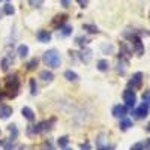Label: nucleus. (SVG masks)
<instances>
[{"mask_svg":"<svg viewBox=\"0 0 150 150\" xmlns=\"http://www.w3.org/2000/svg\"><path fill=\"white\" fill-rule=\"evenodd\" d=\"M42 59H44V63L47 66H50V68H59L60 62H62L60 60V54H59L57 50H50V51H47Z\"/></svg>","mask_w":150,"mask_h":150,"instance_id":"f257e3e1","label":"nucleus"},{"mask_svg":"<svg viewBox=\"0 0 150 150\" xmlns=\"http://www.w3.org/2000/svg\"><path fill=\"white\" fill-rule=\"evenodd\" d=\"M123 101L126 102V107H128V108H132V107L135 105V102H137V96H135V93H134L132 90H125V93H123Z\"/></svg>","mask_w":150,"mask_h":150,"instance_id":"f03ea898","label":"nucleus"},{"mask_svg":"<svg viewBox=\"0 0 150 150\" xmlns=\"http://www.w3.org/2000/svg\"><path fill=\"white\" fill-rule=\"evenodd\" d=\"M134 114H135L137 119H144V117H147V114H149V104H146V102L141 104L138 108L135 110Z\"/></svg>","mask_w":150,"mask_h":150,"instance_id":"7ed1b4c3","label":"nucleus"},{"mask_svg":"<svg viewBox=\"0 0 150 150\" xmlns=\"http://www.w3.org/2000/svg\"><path fill=\"white\" fill-rule=\"evenodd\" d=\"M132 44H134V48H135V51L138 56H141L144 53V47H143V42L138 36H132Z\"/></svg>","mask_w":150,"mask_h":150,"instance_id":"20e7f679","label":"nucleus"},{"mask_svg":"<svg viewBox=\"0 0 150 150\" xmlns=\"http://www.w3.org/2000/svg\"><path fill=\"white\" fill-rule=\"evenodd\" d=\"M126 107L125 105H116L114 108H112V116L114 117H119V119H123L125 116H126Z\"/></svg>","mask_w":150,"mask_h":150,"instance_id":"39448f33","label":"nucleus"},{"mask_svg":"<svg viewBox=\"0 0 150 150\" xmlns=\"http://www.w3.org/2000/svg\"><path fill=\"white\" fill-rule=\"evenodd\" d=\"M141 81H143V74L141 72H137V74H134L132 75V80L129 81V86L132 87H140L141 86Z\"/></svg>","mask_w":150,"mask_h":150,"instance_id":"423d86ee","label":"nucleus"},{"mask_svg":"<svg viewBox=\"0 0 150 150\" xmlns=\"http://www.w3.org/2000/svg\"><path fill=\"white\" fill-rule=\"evenodd\" d=\"M36 38H38V41L42 42V44L51 41V35H50V32H47V30H39L38 35H36Z\"/></svg>","mask_w":150,"mask_h":150,"instance_id":"0eeeda50","label":"nucleus"},{"mask_svg":"<svg viewBox=\"0 0 150 150\" xmlns=\"http://www.w3.org/2000/svg\"><path fill=\"white\" fill-rule=\"evenodd\" d=\"M6 87H8L9 90L14 89V90L17 92V89H18V78L15 77V75H12V77H8V80H6Z\"/></svg>","mask_w":150,"mask_h":150,"instance_id":"6e6552de","label":"nucleus"},{"mask_svg":"<svg viewBox=\"0 0 150 150\" xmlns=\"http://www.w3.org/2000/svg\"><path fill=\"white\" fill-rule=\"evenodd\" d=\"M12 114V108L9 105H0V119H8Z\"/></svg>","mask_w":150,"mask_h":150,"instance_id":"1a4fd4ad","label":"nucleus"},{"mask_svg":"<svg viewBox=\"0 0 150 150\" xmlns=\"http://www.w3.org/2000/svg\"><path fill=\"white\" fill-rule=\"evenodd\" d=\"M21 112H23V116L26 117L27 120H30V122L35 119V112H33L32 108H29V107H24V108L21 110Z\"/></svg>","mask_w":150,"mask_h":150,"instance_id":"9d476101","label":"nucleus"},{"mask_svg":"<svg viewBox=\"0 0 150 150\" xmlns=\"http://www.w3.org/2000/svg\"><path fill=\"white\" fill-rule=\"evenodd\" d=\"M41 78L44 80V81H53V78H54V75H53V72H50V71H42L41 72Z\"/></svg>","mask_w":150,"mask_h":150,"instance_id":"9b49d317","label":"nucleus"},{"mask_svg":"<svg viewBox=\"0 0 150 150\" xmlns=\"http://www.w3.org/2000/svg\"><path fill=\"white\" fill-rule=\"evenodd\" d=\"M27 54H29V47L27 45H20L18 47V56L20 57H27Z\"/></svg>","mask_w":150,"mask_h":150,"instance_id":"f8f14e48","label":"nucleus"},{"mask_svg":"<svg viewBox=\"0 0 150 150\" xmlns=\"http://www.w3.org/2000/svg\"><path fill=\"white\" fill-rule=\"evenodd\" d=\"M65 21H66V15H57V17H56V20L53 21V24H54L56 27H60Z\"/></svg>","mask_w":150,"mask_h":150,"instance_id":"ddd939ff","label":"nucleus"},{"mask_svg":"<svg viewBox=\"0 0 150 150\" xmlns=\"http://www.w3.org/2000/svg\"><path fill=\"white\" fill-rule=\"evenodd\" d=\"M65 78L69 80V81H77L78 80V75L75 74V72H72V71H66L65 72Z\"/></svg>","mask_w":150,"mask_h":150,"instance_id":"4468645a","label":"nucleus"},{"mask_svg":"<svg viewBox=\"0 0 150 150\" xmlns=\"http://www.w3.org/2000/svg\"><path fill=\"white\" fill-rule=\"evenodd\" d=\"M81 59H83V62L89 63L90 59H92V51H90V50H86V51H83V53H81Z\"/></svg>","mask_w":150,"mask_h":150,"instance_id":"2eb2a0df","label":"nucleus"},{"mask_svg":"<svg viewBox=\"0 0 150 150\" xmlns=\"http://www.w3.org/2000/svg\"><path fill=\"white\" fill-rule=\"evenodd\" d=\"M98 69L99 71H102V72H105V71H108V62L107 60H99L98 62Z\"/></svg>","mask_w":150,"mask_h":150,"instance_id":"dca6fc26","label":"nucleus"},{"mask_svg":"<svg viewBox=\"0 0 150 150\" xmlns=\"http://www.w3.org/2000/svg\"><path fill=\"white\" fill-rule=\"evenodd\" d=\"M131 126H132V122H131L129 119H125V117H123V120L120 122V128L125 131V129H128V128H131Z\"/></svg>","mask_w":150,"mask_h":150,"instance_id":"f3484780","label":"nucleus"},{"mask_svg":"<svg viewBox=\"0 0 150 150\" xmlns=\"http://www.w3.org/2000/svg\"><path fill=\"white\" fill-rule=\"evenodd\" d=\"M83 29H84V30H87L89 33H98V27H96V26H93V24H84Z\"/></svg>","mask_w":150,"mask_h":150,"instance_id":"a211bd4d","label":"nucleus"},{"mask_svg":"<svg viewBox=\"0 0 150 150\" xmlns=\"http://www.w3.org/2000/svg\"><path fill=\"white\" fill-rule=\"evenodd\" d=\"M3 11H5V14H6V15H12V14L15 12L14 6H12L11 3H6V5H5V8H3Z\"/></svg>","mask_w":150,"mask_h":150,"instance_id":"6ab92c4d","label":"nucleus"},{"mask_svg":"<svg viewBox=\"0 0 150 150\" xmlns=\"http://www.w3.org/2000/svg\"><path fill=\"white\" fill-rule=\"evenodd\" d=\"M27 2H29V5L33 6V8H41L42 3H44V0H27Z\"/></svg>","mask_w":150,"mask_h":150,"instance_id":"aec40b11","label":"nucleus"},{"mask_svg":"<svg viewBox=\"0 0 150 150\" xmlns=\"http://www.w3.org/2000/svg\"><path fill=\"white\" fill-rule=\"evenodd\" d=\"M36 66H38V59H36V57H35V59H32V60L29 62V63H27V69H30V71H32V69H35Z\"/></svg>","mask_w":150,"mask_h":150,"instance_id":"412c9836","label":"nucleus"},{"mask_svg":"<svg viewBox=\"0 0 150 150\" xmlns=\"http://www.w3.org/2000/svg\"><path fill=\"white\" fill-rule=\"evenodd\" d=\"M68 137H62V138H59V146L60 147H66L68 146Z\"/></svg>","mask_w":150,"mask_h":150,"instance_id":"4be33fe9","label":"nucleus"},{"mask_svg":"<svg viewBox=\"0 0 150 150\" xmlns=\"http://www.w3.org/2000/svg\"><path fill=\"white\" fill-rule=\"evenodd\" d=\"M143 101H144L146 104H149V105H150V90H147V92H144V93H143Z\"/></svg>","mask_w":150,"mask_h":150,"instance_id":"5701e85b","label":"nucleus"},{"mask_svg":"<svg viewBox=\"0 0 150 150\" xmlns=\"http://www.w3.org/2000/svg\"><path fill=\"white\" fill-rule=\"evenodd\" d=\"M24 149V146L23 144H15V146H6V150H23Z\"/></svg>","mask_w":150,"mask_h":150,"instance_id":"b1692460","label":"nucleus"},{"mask_svg":"<svg viewBox=\"0 0 150 150\" xmlns=\"http://www.w3.org/2000/svg\"><path fill=\"white\" fill-rule=\"evenodd\" d=\"M9 63H11V60H9V59H3V60H2V69H3V71H8Z\"/></svg>","mask_w":150,"mask_h":150,"instance_id":"393cba45","label":"nucleus"},{"mask_svg":"<svg viewBox=\"0 0 150 150\" xmlns=\"http://www.w3.org/2000/svg\"><path fill=\"white\" fill-rule=\"evenodd\" d=\"M71 32H72V27H69V26H65V27H62V35L68 36V35H71Z\"/></svg>","mask_w":150,"mask_h":150,"instance_id":"a878e982","label":"nucleus"},{"mask_svg":"<svg viewBox=\"0 0 150 150\" xmlns=\"http://www.w3.org/2000/svg\"><path fill=\"white\" fill-rule=\"evenodd\" d=\"M30 89H32V95H36V92H38V87H36L35 80H32V81H30Z\"/></svg>","mask_w":150,"mask_h":150,"instance_id":"bb28decb","label":"nucleus"},{"mask_svg":"<svg viewBox=\"0 0 150 150\" xmlns=\"http://www.w3.org/2000/svg\"><path fill=\"white\" fill-rule=\"evenodd\" d=\"M131 150H144V144H141V143H137L135 146H132V149Z\"/></svg>","mask_w":150,"mask_h":150,"instance_id":"cd10ccee","label":"nucleus"},{"mask_svg":"<svg viewBox=\"0 0 150 150\" xmlns=\"http://www.w3.org/2000/svg\"><path fill=\"white\" fill-rule=\"evenodd\" d=\"M77 44H78V45H86V44H87V39H83V38H77Z\"/></svg>","mask_w":150,"mask_h":150,"instance_id":"c85d7f7f","label":"nucleus"},{"mask_svg":"<svg viewBox=\"0 0 150 150\" xmlns=\"http://www.w3.org/2000/svg\"><path fill=\"white\" fill-rule=\"evenodd\" d=\"M44 150H53V146H51V143H44Z\"/></svg>","mask_w":150,"mask_h":150,"instance_id":"c756f323","label":"nucleus"},{"mask_svg":"<svg viewBox=\"0 0 150 150\" xmlns=\"http://www.w3.org/2000/svg\"><path fill=\"white\" fill-rule=\"evenodd\" d=\"M77 2H78V5H80L81 8H86V6H87V0H77Z\"/></svg>","mask_w":150,"mask_h":150,"instance_id":"7c9ffc66","label":"nucleus"},{"mask_svg":"<svg viewBox=\"0 0 150 150\" xmlns=\"http://www.w3.org/2000/svg\"><path fill=\"white\" fill-rule=\"evenodd\" d=\"M89 149H90L89 143H86V144H83V146H81V150H89Z\"/></svg>","mask_w":150,"mask_h":150,"instance_id":"2f4dec72","label":"nucleus"},{"mask_svg":"<svg viewBox=\"0 0 150 150\" xmlns=\"http://www.w3.org/2000/svg\"><path fill=\"white\" fill-rule=\"evenodd\" d=\"M144 147H146L147 150H150V140H149V141H146V144H144Z\"/></svg>","mask_w":150,"mask_h":150,"instance_id":"473e14b6","label":"nucleus"},{"mask_svg":"<svg viewBox=\"0 0 150 150\" xmlns=\"http://www.w3.org/2000/svg\"><path fill=\"white\" fill-rule=\"evenodd\" d=\"M69 2H71V0H62V3H63V6H68V5H69Z\"/></svg>","mask_w":150,"mask_h":150,"instance_id":"72a5a7b5","label":"nucleus"},{"mask_svg":"<svg viewBox=\"0 0 150 150\" xmlns=\"http://www.w3.org/2000/svg\"><path fill=\"white\" fill-rule=\"evenodd\" d=\"M63 150H72V149H69V147H63Z\"/></svg>","mask_w":150,"mask_h":150,"instance_id":"f704fd0d","label":"nucleus"},{"mask_svg":"<svg viewBox=\"0 0 150 150\" xmlns=\"http://www.w3.org/2000/svg\"><path fill=\"white\" fill-rule=\"evenodd\" d=\"M147 131H149V132H150V123H149V126H147Z\"/></svg>","mask_w":150,"mask_h":150,"instance_id":"c9c22d12","label":"nucleus"},{"mask_svg":"<svg viewBox=\"0 0 150 150\" xmlns=\"http://www.w3.org/2000/svg\"><path fill=\"white\" fill-rule=\"evenodd\" d=\"M2 98H3V95H2V93H0V99H2Z\"/></svg>","mask_w":150,"mask_h":150,"instance_id":"e433bc0d","label":"nucleus"},{"mask_svg":"<svg viewBox=\"0 0 150 150\" xmlns=\"http://www.w3.org/2000/svg\"><path fill=\"white\" fill-rule=\"evenodd\" d=\"M0 2H2V0H0Z\"/></svg>","mask_w":150,"mask_h":150,"instance_id":"4c0bfd02","label":"nucleus"}]
</instances>
